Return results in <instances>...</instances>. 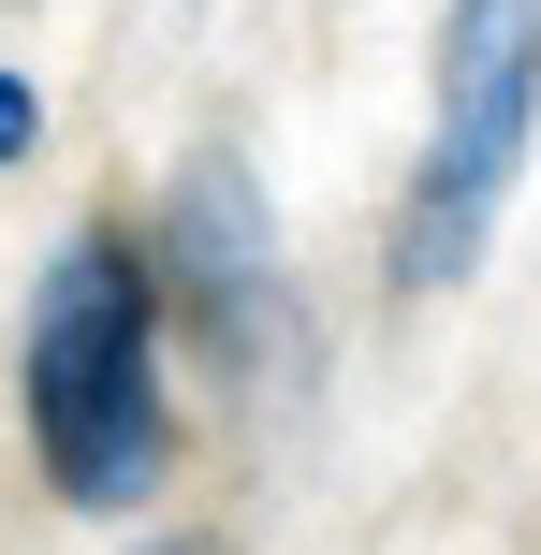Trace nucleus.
Returning <instances> with one entry per match:
<instances>
[{
	"mask_svg": "<svg viewBox=\"0 0 541 555\" xmlns=\"http://www.w3.org/2000/svg\"><path fill=\"white\" fill-rule=\"evenodd\" d=\"M29 453L74 512H132L162 482V293L117 234H74L29 293Z\"/></svg>",
	"mask_w": 541,
	"mask_h": 555,
	"instance_id": "nucleus-1",
	"label": "nucleus"
},
{
	"mask_svg": "<svg viewBox=\"0 0 541 555\" xmlns=\"http://www.w3.org/2000/svg\"><path fill=\"white\" fill-rule=\"evenodd\" d=\"M541 132V0H454L439 15V88H425V162L396 205V293H454L484 263L498 205Z\"/></svg>",
	"mask_w": 541,
	"mask_h": 555,
	"instance_id": "nucleus-2",
	"label": "nucleus"
},
{
	"mask_svg": "<svg viewBox=\"0 0 541 555\" xmlns=\"http://www.w3.org/2000/svg\"><path fill=\"white\" fill-rule=\"evenodd\" d=\"M176 263L205 278L220 322H249V307H263V220H249V176H234V162H205L191 191H176Z\"/></svg>",
	"mask_w": 541,
	"mask_h": 555,
	"instance_id": "nucleus-3",
	"label": "nucleus"
},
{
	"mask_svg": "<svg viewBox=\"0 0 541 555\" xmlns=\"http://www.w3.org/2000/svg\"><path fill=\"white\" fill-rule=\"evenodd\" d=\"M29 132H44V103H29V74H0V162H15Z\"/></svg>",
	"mask_w": 541,
	"mask_h": 555,
	"instance_id": "nucleus-4",
	"label": "nucleus"
}]
</instances>
